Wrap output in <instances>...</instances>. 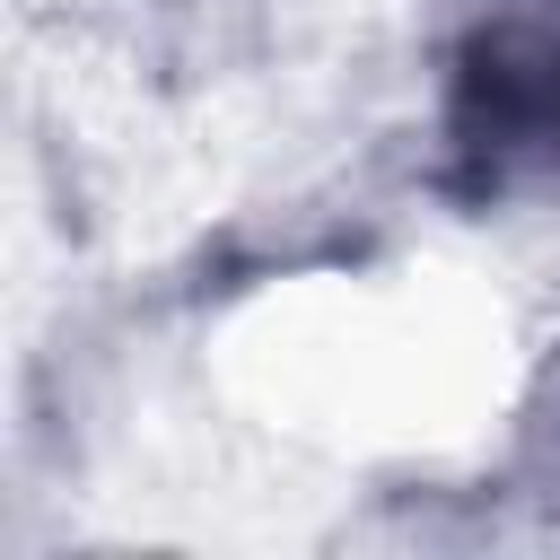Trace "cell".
<instances>
[{"label":"cell","mask_w":560,"mask_h":560,"mask_svg":"<svg viewBox=\"0 0 560 560\" xmlns=\"http://www.w3.org/2000/svg\"><path fill=\"white\" fill-rule=\"evenodd\" d=\"M131 9H140L149 44L175 52L184 70H219L271 26V0H131Z\"/></svg>","instance_id":"1"},{"label":"cell","mask_w":560,"mask_h":560,"mask_svg":"<svg viewBox=\"0 0 560 560\" xmlns=\"http://www.w3.org/2000/svg\"><path fill=\"white\" fill-rule=\"evenodd\" d=\"M508 472H516V490L542 516H560V350L534 368V385L516 402V455H508Z\"/></svg>","instance_id":"2"}]
</instances>
